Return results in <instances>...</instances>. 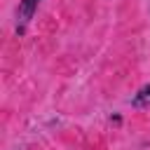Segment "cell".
<instances>
[{
    "mask_svg": "<svg viewBox=\"0 0 150 150\" xmlns=\"http://www.w3.org/2000/svg\"><path fill=\"white\" fill-rule=\"evenodd\" d=\"M143 94H145V96H150V87H145V89H143Z\"/></svg>",
    "mask_w": 150,
    "mask_h": 150,
    "instance_id": "cell-2",
    "label": "cell"
},
{
    "mask_svg": "<svg viewBox=\"0 0 150 150\" xmlns=\"http://www.w3.org/2000/svg\"><path fill=\"white\" fill-rule=\"evenodd\" d=\"M38 5H40V0H21V2H19V9H16V16H19V33L23 30V23L30 21V16H33V12H35Z\"/></svg>",
    "mask_w": 150,
    "mask_h": 150,
    "instance_id": "cell-1",
    "label": "cell"
}]
</instances>
